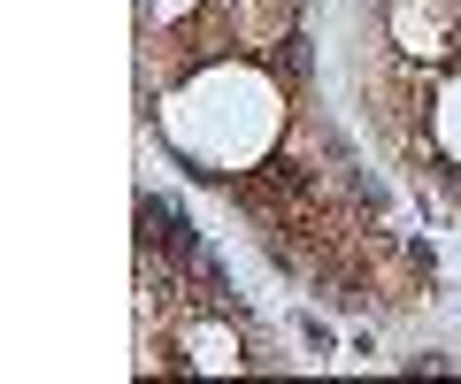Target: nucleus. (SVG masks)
I'll return each mask as SVG.
<instances>
[{"label": "nucleus", "instance_id": "nucleus-1", "mask_svg": "<svg viewBox=\"0 0 461 384\" xmlns=\"http://www.w3.org/2000/svg\"><path fill=\"white\" fill-rule=\"evenodd\" d=\"M384 31H393V47L408 54V62H446V54L461 47V23L446 0H393L384 8Z\"/></svg>", "mask_w": 461, "mask_h": 384}, {"label": "nucleus", "instance_id": "nucleus-2", "mask_svg": "<svg viewBox=\"0 0 461 384\" xmlns=\"http://www.w3.org/2000/svg\"><path fill=\"white\" fill-rule=\"evenodd\" d=\"M262 54H269V69H277L285 85H308V39H300V23H293L285 39H269Z\"/></svg>", "mask_w": 461, "mask_h": 384}]
</instances>
